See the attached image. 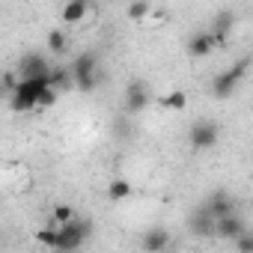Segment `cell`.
Returning <instances> with one entry per match:
<instances>
[{"label": "cell", "instance_id": "6da1fadb", "mask_svg": "<svg viewBox=\"0 0 253 253\" xmlns=\"http://www.w3.org/2000/svg\"><path fill=\"white\" fill-rule=\"evenodd\" d=\"M95 232V223L89 217H72L69 223L57 226V241H54V250H63V253H78Z\"/></svg>", "mask_w": 253, "mask_h": 253}, {"label": "cell", "instance_id": "7a4b0ae2", "mask_svg": "<svg viewBox=\"0 0 253 253\" xmlns=\"http://www.w3.org/2000/svg\"><path fill=\"white\" fill-rule=\"evenodd\" d=\"M48 89H51L48 81H18L15 89L6 95L12 113H30V110H36L39 101H42V95H45Z\"/></svg>", "mask_w": 253, "mask_h": 253}, {"label": "cell", "instance_id": "3957f363", "mask_svg": "<svg viewBox=\"0 0 253 253\" xmlns=\"http://www.w3.org/2000/svg\"><path fill=\"white\" fill-rule=\"evenodd\" d=\"M69 72H72L75 89L92 92V89L98 86V54H95V51H81V54L72 60Z\"/></svg>", "mask_w": 253, "mask_h": 253}, {"label": "cell", "instance_id": "277c9868", "mask_svg": "<svg viewBox=\"0 0 253 253\" xmlns=\"http://www.w3.org/2000/svg\"><path fill=\"white\" fill-rule=\"evenodd\" d=\"M247 72H250V57H238L229 69H223V72H217L211 78V95L220 98V101L229 98V95H235V89L247 78Z\"/></svg>", "mask_w": 253, "mask_h": 253}, {"label": "cell", "instance_id": "5b68a950", "mask_svg": "<svg viewBox=\"0 0 253 253\" xmlns=\"http://www.w3.org/2000/svg\"><path fill=\"white\" fill-rule=\"evenodd\" d=\"M217 140H220V128H217L214 119H194V122H191V131H188L191 149L206 152V149H214Z\"/></svg>", "mask_w": 253, "mask_h": 253}, {"label": "cell", "instance_id": "8992f818", "mask_svg": "<svg viewBox=\"0 0 253 253\" xmlns=\"http://www.w3.org/2000/svg\"><path fill=\"white\" fill-rule=\"evenodd\" d=\"M51 60L45 57V54H39V51H27L21 60H18V69H15V75H18V81H48L51 78Z\"/></svg>", "mask_w": 253, "mask_h": 253}, {"label": "cell", "instance_id": "52a82bcc", "mask_svg": "<svg viewBox=\"0 0 253 253\" xmlns=\"http://www.w3.org/2000/svg\"><path fill=\"white\" fill-rule=\"evenodd\" d=\"M200 206H203V211H206L211 220H220V217L238 214V200H235L229 191H211Z\"/></svg>", "mask_w": 253, "mask_h": 253}, {"label": "cell", "instance_id": "ba28073f", "mask_svg": "<svg viewBox=\"0 0 253 253\" xmlns=\"http://www.w3.org/2000/svg\"><path fill=\"white\" fill-rule=\"evenodd\" d=\"M122 107H125V113H128V116H137V113H143L149 107V86H146V81H140V78H131L128 81Z\"/></svg>", "mask_w": 253, "mask_h": 253}, {"label": "cell", "instance_id": "9c48e42d", "mask_svg": "<svg viewBox=\"0 0 253 253\" xmlns=\"http://www.w3.org/2000/svg\"><path fill=\"white\" fill-rule=\"evenodd\" d=\"M232 27H235V12H232V9H220V12L214 15L211 27H206V30L211 33V39H214V48H226V45H229Z\"/></svg>", "mask_w": 253, "mask_h": 253}, {"label": "cell", "instance_id": "30bf717a", "mask_svg": "<svg viewBox=\"0 0 253 253\" xmlns=\"http://www.w3.org/2000/svg\"><path fill=\"white\" fill-rule=\"evenodd\" d=\"M170 241H173L170 229H164V226H149V229L140 235V250H143V253H167Z\"/></svg>", "mask_w": 253, "mask_h": 253}, {"label": "cell", "instance_id": "8fae6325", "mask_svg": "<svg viewBox=\"0 0 253 253\" xmlns=\"http://www.w3.org/2000/svg\"><path fill=\"white\" fill-rule=\"evenodd\" d=\"M244 232H247V223H244V217H241V214H229V217L214 220V235H217V238L235 241V238H238V235H244Z\"/></svg>", "mask_w": 253, "mask_h": 253}, {"label": "cell", "instance_id": "7c38bea8", "mask_svg": "<svg viewBox=\"0 0 253 253\" xmlns=\"http://www.w3.org/2000/svg\"><path fill=\"white\" fill-rule=\"evenodd\" d=\"M188 229H191L197 238H211V235H214V220L203 211V206H197V209L188 214Z\"/></svg>", "mask_w": 253, "mask_h": 253}, {"label": "cell", "instance_id": "4fadbf2b", "mask_svg": "<svg viewBox=\"0 0 253 253\" xmlns=\"http://www.w3.org/2000/svg\"><path fill=\"white\" fill-rule=\"evenodd\" d=\"M214 51V39L209 30H197L191 39H188V54L191 57H209Z\"/></svg>", "mask_w": 253, "mask_h": 253}, {"label": "cell", "instance_id": "5bb4252c", "mask_svg": "<svg viewBox=\"0 0 253 253\" xmlns=\"http://www.w3.org/2000/svg\"><path fill=\"white\" fill-rule=\"evenodd\" d=\"M86 12H89L86 0H72V3H66L60 9V18H63V24H81L86 18Z\"/></svg>", "mask_w": 253, "mask_h": 253}, {"label": "cell", "instance_id": "9a60e30c", "mask_svg": "<svg viewBox=\"0 0 253 253\" xmlns=\"http://www.w3.org/2000/svg\"><path fill=\"white\" fill-rule=\"evenodd\" d=\"M48 86L57 89V92H60V89H63V92L72 89L75 84H72V72H69V66H54V69H51V78H48Z\"/></svg>", "mask_w": 253, "mask_h": 253}, {"label": "cell", "instance_id": "2e32d148", "mask_svg": "<svg viewBox=\"0 0 253 253\" xmlns=\"http://www.w3.org/2000/svg\"><path fill=\"white\" fill-rule=\"evenodd\" d=\"M131 194H134V185H131L128 179H110V185H107V200L119 203V200H128Z\"/></svg>", "mask_w": 253, "mask_h": 253}, {"label": "cell", "instance_id": "e0dca14e", "mask_svg": "<svg viewBox=\"0 0 253 253\" xmlns=\"http://www.w3.org/2000/svg\"><path fill=\"white\" fill-rule=\"evenodd\" d=\"M48 48H51L54 54H66V51H69V33H66L63 27H54V30L48 33Z\"/></svg>", "mask_w": 253, "mask_h": 253}, {"label": "cell", "instance_id": "ac0fdd59", "mask_svg": "<svg viewBox=\"0 0 253 253\" xmlns=\"http://www.w3.org/2000/svg\"><path fill=\"white\" fill-rule=\"evenodd\" d=\"M161 104H164L167 110H185V104H188V95H185L182 89H173V92L161 95Z\"/></svg>", "mask_w": 253, "mask_h": 253}, {"label": "cell", "instance_id": "d6986e66", "mask_svg": "<svg viewBox=\"0 0 253 253\" xmlns=\"http://www.w3.org/2000/svg\"><path fill=\"white\" fill-rule=\"evenodd\" d=\"M72 217H75V209L66 206V203H60V206H54V211H51V226H63V223H69Z\"/></svg>", "mask_w": 253, "mask_h": 253}, {"label": "cell", "instance_id": "ffe728a7", "mask_svg": "<svg viewBox=\"0 0 253 253\" xmlns=\"http://www.w3.org/2000/svg\"><path fill=\"white\" fill-rule=\"evenodd\" d=\"M36 241H39L42 247H51V250H54V241H57V226H51V223H48V226H39V229H36Z\"/></svg>", "mask_w": 253, "mask_h": 253}, {"label": "cell", "instance_id": "44dd1931", "mask_svg": "<svg viewBox=\"0 0 253 253\" xmlns=\"http://www.w3.org/2000/svg\"><path fill=\"white\" fill-rule=\"evenodd\" d=\"M152 9H155L152 3H143V0H140V3H131V6H128V18H131V21H146Z\"/></svg>", "mask_w": 253, "mask_h": 253}, {"label": "cell", "instance_id": "7402d4cb", "mask_svg": "<svg viewBox=\"0 0 253 253\" xmlns=\"http://www.w3.org/2000/svg\"><path fill=\"white\" fill-rule=\"evenodd\" d=\"M235 247H238V253H253V235H250V232L238 235V238H235Z\"/></svg>", "mask_w": 253, "mask_h": 253}, {"label": "cell", "instance_id": "603a6c76", "mask_svg": "<svg viewBox=\"0 0 253 253\" xmlns=\"http://www.w3.org/2000/svg\"><path fill=\"white\" fill-rule=\"evenodd\" d=\"M3 98H6V92H3V86H0V101H3Z\"/></svg>", "mask_w": 253, "mask_h": 253}, {"label": "cell", "instance_id": "cb8c5ba5", "mask_svg": "<svg viewBox=\"0 0 253 253\" xmlns=\"http://www.w3.org/2000/svg\"><path fill=\"white\" fill-rule=\"evenodd\" d=\"M54 253H63V250H54Z\"/></svg>", "mask_w": 253, "mask_h": 253}, {"label": "cell", "instance_id": "d4e9b609", "mask_svg": "<svg viewBox=\"0 0 253 253\" xmlns=\"http://www.w3.org/2000/svg\"><path fill=\"white\" fill-rule=\"evenodd\" d=\"M0 244H3V241H0Z\"/></svg>", "mask_w": 253, "mask_h": 253}]
</instances>
